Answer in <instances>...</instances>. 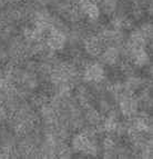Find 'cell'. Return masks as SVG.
Masks as SVG:
<instances>
[{
  "label": "cell",
  "mask_w": 153,
  "mask_h": 159,
  "mask_svg": "<svg viewBox=\"0 0 153 159\" xmlns=\"http://www.w3.org/2000/svg\"><path fill=\"white\" fill-rule=\"evenodd\" d=\"M116 106H118V111L120 116H122L125 119H130L140 111L139 101L135 95H129V93L120 95L118 97Z\"/></svg>",
  "instance_id": "cell-1"
},
{
  "label": "cell",
  "mask_w": 153,
  "mask_h": 159,
  "mask_svg": "<svg viewBox=\"0 0 153 159\" xmlns=\"http://www.w3.org/2000/svg\"><path fill=\"white\" fill-rule=\"evenodd\" d=\"M0 3H1V0H0Z\"/></svg>",
  "instance_id": "cell-2"
}]
</instances>
